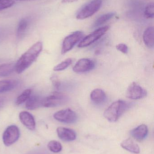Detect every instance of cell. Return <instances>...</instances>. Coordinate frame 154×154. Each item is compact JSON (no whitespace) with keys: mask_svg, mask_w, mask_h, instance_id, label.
Masks as SVG:
<instances>
[{"mask_svg":"<svg viewBox=\"0 0 154 154\" xmlns=\"http://www.w3.org/2000/svg\"><path fill=\"white\" fill-rule=\"evenodd\" d=\"M42 49V44L38 42L33 45L22 55L15 64V70L18 74L23 72L28 69L39 57Z\"/></svg>","mask_w":154,"mask_h":154,"instance_id":"obj_1","label":"cell"},{"mask_svg":"<svg viewBox=\"0 0 154 154\" xmlns=\"http://www.w3.org/2000/svg\"><path fill=\"white\" fill-rule=\"evenodd\" d=\"M127 102L123 100H117L113 102L105 110L104 116L106 119L110 122H115L129 108Z\"/></svg>","mask_w":154,"mask_h":154,"instance_id":"obj_2","label":"cell"},{"mask_svg":"<svg viewBox=\"0 0 154 154\" xmlns=\"http://www.w3.org/2000/svg\"><path fill=\"white\" fill-rule=\"evenodd\" d=\"M68 97L62 92L55 91L42 99V106L45 107H54L67 103Z\"/></svg>","mask_w":154,"mask_h":154,"instance_id":"obj_3","label":"cell"},{"mask_svg":"<svg viewBox=\"0 0 154 154\" xmlns=\"http://www.w3.org/2000/svg\"><path fill=\"white\" fill-rule=\"evenodd\" d=\"M102 4V0H93L79 11L76 18L78 20H83L91 17L99 10Z\"/></svg>","mask_w":154,"mask_h":154,"instance_id":"obj_4","label":"cell"},{"mask_svg":"<svg viewBox=\"0 0 154 154\" xmlns=\"http://www.w3.org/2000/svg\"><path fill=\"white\" fill-rule=\"evenodd\" d=\"M109 29V26H105L97 29L89 35L83 38L79 43L78 47L83 48L90 46L105 35Z\"/></svg>","mask_w":154,"mask_h":154,"instance_id":"obj_5","label":"cell"},{"mask_svg":"<svg viewBox=\"0 0 154 154\" xmlns=\"http://www.w3.org/2000/svg\"><path fill=\"white\" fill-rule=\"evenodd\" d=\"M84 33L81 31H76L64 38L62 42L61 53L64 54L71 50L73 47L83 39Z\"/></svg>","mask_w":154,"mask_h":154,"instance_id":"obj_6","label":"cell"},{"mask_svg":"<svg viewBox=\"0 0 154 154\" xmlns=\"http://www.w3.org/2000/svg\"><path fill=\"white\" fill-rule=\"evenodd\" d=\"M20 132L16 126L12 125L6 128L3 134V141L6 146H10L13 144L19 139Z\"/></svg>","mask_w":154,"mask_h":154,"instance_id":"obj_7","label":"cell"},{"mask_svg":"<svg viewBox=\"0 0 154 154\" xmlns=\"http://www.w3.org/2000/svg\"><path fill=\"white\" fill-rule=\"evenodd\" d=\"M53 117L56 120L65 124H73L77 119V114L69 108L56 112L53 115Z\"/></svg>","mask_w":154,"mask_h":154,"instance_id":"obj_8","label":"cell"},{"mask_svg":"<svg viewBox=\"0 0 154 154\" xmlns=\"http://www.w3.org/2000/svg\"><path fill=\"white\" fill-rule=\"evenodd\" d=\"M126 96L130 99H140L145 97L147 96V91L140 85L134 82L127 88Z\"/></svg>","mask_w":154,"mask_h":154,"instance_id":"obj_9","label":"cell"},{"mask_svg":"<svg viewBox=\"0 0 154 154\" xmlns=\"http://www.w3.org/2000/svg\"><path fill=\"white\" fill-rule=\"evenodd\" d=\"M95 67V64L93 60L89 59H81L73 67V71L77 73H86L92 70Z\"/></svg>","mask_w":154,"mask_h":154,"instance_id":"obj_10","label":"cell"},{"mask_svg":"<svg viewBox=\"0 0 154 154\" xmlns=\"http://www.w3.org/2000/svg\"><path fill=\"white\" fill-rule=\"evenodd\" d=\"M57 134L60 139L65 142H71L77 138V134L74 130L64 127H58Z\"/></svg>","mask_w":154,"mask_h":154,"instance_id":"obj_11","label":"cell"},{"mask_svg":"<svg viewBox=\"0 0 154 154\" xmlns=\"http://www.w3.org/2000/svg\"><path fill=\"white\" fill-rule=\"evenodd\" d=\"M21 122L30 130H34L36 126L35 120L33 116L27 111H22L19 115Z\"/></svg>","mask_w":154,"mask_h":154,"instance_id":"obj_12","label":"cell"},{"mask_svg":"<svg viewBox=\"0 0 154 154\" xmlns=\"http://www.w3.org/2000/svg\"><path fill=\"white\" fill-rule=\"evenodd\" d=\"M148 133V128L144 124L140 125L131 131V136L136 140L138 141L143 140L147 136Z\"/></svg>","mask_w":154,"mask_h":154,"instance_id":"obj_13","label":"cell"},{"mask_svg":"<svg viewBox=\"0 0 154 154\" xmlns=\"http://www.w3.org/2000/svg\"><path fill=\"white\" fill-rule=\"evenodd\" d=\"M121 146L125 150L132 153L135 154L140 153V147L131 138H128L123 141L121 143Z\"/></svg>","mask_w":154,"mask_h":154,"instance_id":"obj_14","label":"cell"},{"mask_svg":"<svg viewBox=\"0 0 154 154\" xmlns=\"http://www.w3.org/2000/svg\"><path fill=\"white\" fill-rule=\"evenodd\" d=\"M42 99L39 95H31L30 97L26 101V108L30 110L38 108L42 105Z\"/></svg>","mask_w":154,"mask_h":154,"instance_id":"obj_15","label":"cell"},{"mask_svg":"<svg viewBox=\"0 0 154 154\" xmlns=\"http://www.w3.org/2000/svg\"><path fill=\"white\" fill-rule=\"evenodd\" d=\"M143 39L145 44L150 48L154 46V29L153 27L147 28L144 32Z\"/></svg>","mask_w":154,"mask_h":154,"instance_id":"obj_16","label":"cell"},{"mask_svg":"<svg viewBox=\"0 0 154 154\" xmlns=\"http://www.w3.org/2000/svg\"><path fill=\"white\" fill-rule=\"evenodd\" d=\"M90 97L91 100L96 104L103 103L106 99V95L104 91L99 88L92 91L90 93Z\"/></svg>","mask_w":154,"mask_h":154,"instance_id":"obj_17","label":"cell"},{"mask_svg":"<svg viewBox=\"0 0 154 154\" xmlns=\"http://www.w3.org/2000/svg\"><path fill=\"white\" fill-rule=\"evenodd\" d=\"M18 81L15 80H4L0 81V93L12 90L18 85Z\"/></svg>","mask_w":154,"mask_h":154,"instance_id":"obj_18","label":"cell"},{"mask_svg":"<svg viewBox=\"0 0 154 154\" xmlns=\"http://www.w3.org/2000/svg\"><path fill=\"white\" fill-rule=\"evenodd\" d=\"M15 64L14 63H6L0 66V77H6L10 75L15 70Z\"/></svg>","mask_w":154,"mask_h":154,"instance_id":"obj_19","label":"cell"},{"mask_svg":"<svg viewBox=\"0 0 154 154\" xmlns=\"http://www.w3.org/2000/svg\"><path fill=\"white\" fill-rule=\"evenodd\" d=\"M115 15V13L114 12H111L102 14L96 20L94 23V27H97L103 25L108 21L112 19Z\"/></svg>","mask_w":154,"mask_h":154,"instance_id":"obj_20","label":"cell"},{"mask_svg":"<svg viewBox=\"0 0 154 154\" xmlns=\"http://www.w3.org/2000/svg\"><path fill=\"white\" fill-rule=\"evenodd\" d=\"M28 23L29 22L26 19H23L20 21L17 30V36L18 38H22L24 35L28 28Z\"/></svg>","mask_w":154,"mask_h":154,"instance_id":"obj_21","label":"cell"},{"mask_svg":"<svg viewBox=\"0 0 154 154\" xmlns=\"http://www.w3.org/2000/svg\"><path fill=\"white\" fill-rule=\"evenodd\" d=\"M32 91L30 89L24 90L19 97H17L16 100V104L20 105L24 102H26L31 95Z\"/></svg>","mask_w":154,"mask_h":154,"instance_id":"obj_22","label":"cell"},{"mask_svg":"<svg viewBox=\"0 0 154 154\" xmlns=\"http://www.w3.org/2000/svg\"><path fill=\"white\" fill-rule=\"evenodd\" d=\"M48 147L51 152L55 153L60 152L62 149L61 144L55 140H52L49 142L48 144Z\"/></svg>","mask_w":154,"mask_h":154,"instance_id":"obj_23","label":"cell"},{"mask_svg":"<svg viewBox=\"0 0 154 154\" xmlns=\"http://www.w3.org/2000/svg\"><path fill=\"white\" fill-rule=\"evenodd\" d=\"M72 62V60L71 59H67L61 63L55 66L53 69V70L55 71H63L66 69L68 67L71 65Z\"/></svg>","mask_w":154,"mask_h":154,"instance_id":"obj_24","label":"cell"},{"mask_svg":"<svg viewBox=\"0 0 154 154\" xmlns=\"http://www.w3.org/2000/svg\"><path fill=\"white\" fill-rule=\"evenodd\" d=\"M144 15L147 19H153L154 16V4L150 3L146 7L144 11Z\"/></svg>","mask_w":154,"mask_h":154,"instance_id":"obj_25","label":"cell"},{"mask_svg":"<svg viewBox=\"0 0 154 154\" xmlns=\"http://www.w3.org/2000/svg\"><path fill=\"white\" fill-rule=\"evenodd\" d=\"M13 0H0V11L10 8L14 5Z\"/></svg>","mask_w":154,"mask_h":154,"instance_id":"obj_26","label":"cell"},{"mask_svg":"<svg viewBox=\"0 0 154 154\" xmlns=\"http://www.w3.org/2000/svg\"><path fill=\"white\" fill-rule=\"evenodd\" d=\"M117 49L122 52L124 54H127L128 52V47L126 44L124 43H120L118 44L116 47Z\"/></svg>","mask_w":154,"mask_h":154,"instance_id":"obj_27","label":"cell"},{"mask_svg":"<svg viewBox=\"0 0 154 154\" xmlns=\"http://www.w3.org/2000/svg\"><path fill=\"white\" fill-rule=\"evenodd\" d=\"M26 154H49L46 151L42 149H37L29 152Z\"/></svg>","mask_w":154,"mask_h":154,"instance_id":"obj_28","label":"cell"},{"mask_svg":"<svg viewBox=\"0 0 154 154\" xmlns=\"http://www.w3.org/2000/svg\"><path fill=\"white\" fill-rule=\"evenodd\" d=\"M52 82H53V85L56 88L58 89L59 88L60 85V82L58 80V79H52Z\"/></svg>","mask_w":154,"mask_h":154,"instance_id":"obj_29","label":"cell"},{"mask_svg":"<svg viewBox=\"0 0 154 154\" xmlns=\"http://www.w3.org/2000/svg\"><path fill=\"white\" fill-rule=\"evenodd\" d=\"M5 98L4 97H0V109L2 108L3 106L5 103Z\"/></svg>","mask_w":154,"mask_h":154,"instance_id":"obj_30","label":"cell"},{"mask_svg":"<svg viewBox=\"0 0 154 154\" xmlns=\"http://www.w3.org/2000/svg\"><path fill=\"white\" fill-rule=\"evenodd\" d=\"M78 0H62L61 2L63 3H72L77 2Z\"/></svg>","mask_w":154,"mask_h":154,"instance_id":"obj_31","label":"cell"},{"mask_svg":"<svg viewBox=\"0 0 154 154\" xmlns=\"http://www.w3.org/2000/svg\"><path fill=\"white\" fill-rule=\"evenodd\" d=\"M16 1H34V0H16Z\"/></svg>","mask_w":154,"mask_h":154,"instance_id":"obj_32","label":"cell"},{"mask_svg":"<svg viewBox=\"0 0 154 154\" xmlns=\"http://www.w3.org/2000/svg\"><path fill=\"white\" fill-rule=\"evenodd\" d=\"M1 38H1V36H0V41H1Z\"/></svg>","mask_w":154,"mask_h":154,"instance_id":"obj_33","label":"cell"}]
</instances>
